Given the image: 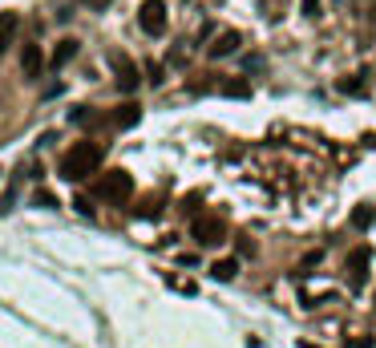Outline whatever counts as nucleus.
Here are the masks:
<instances>
[{
	"label": "nucleus",
	"instance_id": "7ed1b4c3",
	"mask_svg": "<svg viewBox=\"0 0 376 348\" xmlns=\"http://www.w3.org/2000/svg\"><path fill=\"white\" fill-rule=\"evenodd\" d=\"M190 235H194L198 247H219V243L227 239V219H223V215H198Z\"/></svg>",
	"mask_w": 376,
	"mask_h": 348
},
{
	"label": "nucleus",
	"instance_id": "39448f33",
	"mask_svg": "<svg viewBox=\"0 0 376 348\" xmlns=\"http://www.w3.org/2000/svg\"><path fill=\"white\" fill-rule=\"evenodd\" d=\"M368 263H373L368 247H352V251H348L344 272H348V283H352V288H364V279H368Z\"/></svg>",
	"mask_w": 376,
	"mask_h": 348
},
{
	"label": "nucleus",
	"instance_id": "412c9836",
	"mask_svg": "<svg viewBox=\"0 0 376 348\" xmlns=\"http://www.w3.org/2000/svg\"><path fill=\"white\" fill-rule=\"evenodd\" d=\"M81 4H85V8H94V13H101V8H110L114 0H81Z\"/></svg>",
	"mask_w": 376,
	"mask_h": 348
},
{
	"label": "nucleus",
	"instance_id": "0eeeda50",
	"mask_svg": "<svg viewBox=\"0 0 376 348\" xmlns=\"http://www.w3.org/2000/svg\"><path fill=\"white\" fill-rule=\"evenodd\" d=\"M114 73H118V90H121V93H134V90L142 85L138 65H134L130 57H114Z\"/></svg>",
	"mask_w": 376,
	"mask_h": 348
},
{
	"label": "nucleus",
	"instance_id": "f03ea898",
	"mask_svg": "<svg viewBox=\"0 0 376 348\" xmlns=\"http://www.w3.org/2000/svg\"><path fill=\"white\" fill-rule=\"evenodd\" d=\"M94 194L105 199V203H126V199L134 194V174H130V170H105L94 183Z\"/></svg>",
	"mask_w": 376,
	"mask_h": 348
},
{
	"label": "nucleus",
	"instance_id": "f257e3e1",
	"mask_svg": "<svg viewBox=\"0 0 376 348\" xmlns=\"http://www.w3.org/2000/svg\"><path fill=\"white\" fill-rule=\"evenodd\" d=\"M97 166H101V146L97 142H73L69 150L61 154V179L81 183V179L97 174Z\"/></svg>",
	"mask_w": 376,
	"mask_h": 348
},
{
	"label": "nucleus",
	"instance_id": "ddd939ff",
	"mask_svg": "<svg viewBox=\"0 0 376 348\" xmlns=\"http://www.w3.org/2000/svg\"><path fill=\"white\" fill-rule=\"evenodd\" d=\"M352 223H356V227H373V223H376V215H373L368 207H364V203H360V207L352 210Z\"/></svg>",
	"mask_w": 376,
	"mask_h": 348
},
{
	"label": "nucleus",
	"instance_id": "20e7f679",
	"mask_svg": "<svg viewBox=\"0 0 376 348\" xmlns=\"http://www.w3.org/2000/svg\"><path fill=\"white\" fill-rule=\"evenodd\" d=\"M138 24H142V33L162 37L166 33V4L162 0H146V4L138 8Z\"/></svg>",
	"mask_w": 376,
	"mask_h": 348
},
{
	"label": "nucleus",
	"instance_id": "9d476101",
	"mask_svg": "<svg viewBox=\"0 0 376 348\" xmlns=\"http://www.w3.org/2000/svg\"><path fill=\"white\" fill-rule=\"evenodd\" d=\"M138 117H142V110L134 101H126V106H118V110L110 114V122H114L118 130H130V126H138Z\"/></svg>",
	"mask_w": 376,
	"mask_h": 348
},
{
	"label": "nucleus",
	"instance_id": "1a4fd4ad",
	"mask_svg": "<svg viewBox=\"0 0 376 348\" xmlns=\"http://www.w3.org/2000/svg\"><path fill=\"white\" fill-rule=\"evenodd\" d=\"M77 41H73V37H65V41H57V49H53V57H49V65H53V69H61V65H69L73 57H77Z\"/></svg>",
	"mask_w": 376,
	"mask_h": 348
},
{
	"label": "nucleus",
	"instance_id": "9b49d317",
	"mask_svg": "<svg viewBox=\"0 0 376 348\" xmlns=\"http://www.w3.org/2000/svg\"><path fill=\"white\" fill-rule=\"evenodd\" d=\"M17 13H0V53L12 45V37H17Z\"/></svg>",
	"mask_w": 376,
	"mask_h": 348
},
{
	"label": "nucleus",
	"instance_id": "6ab92c4d",
	"mask_svg": "<svg viewBox=\"0 0 376 348\" xmlns=\"http://www.w3.org/2000/svg\"><path fill=\"white\" fill-rule=\"evenodd\" d=\"M348 348H373V336H368V332H364V336H352Z\"/></svg>",
	"mask_w": 376,
	"mask_h": 348
},
{
	"label": "nucleus",
	"instance_id": "6e6552de",
	"mask_svg": "<svg viewBox=\"0 0 376 348\" xmlns=\"http://www.w3.org/2000/svg\"><path fill=\"white\" fill-rule=\"evenodd\" d=\"M21 73H24V81H37V77L45 73V53H41V45H24Z\"/></svg>",
	"mask_w": 376,
	"mask_h": 348
},
{
	"label": "nucleus",
	"instance_id": "423d86ee",
	"mask_svg": "<svg viewBox=\"0 0 376 348\" xmlns=\"http://www.w3.org/2000/svg\"><path fill=\"white\" fill-rule=\"evenodd\" d=\"M239 45H243V37H239L235 28H223V33L214 37L211 45H207V57H211V61H223V57L239 53Z\"/></svg>",
	"mask_w": 376,
	"mask_h": 348
},
{
	"label": "nucleus",
	"instance_id": "2eb2a0df",
	"mask_svg": "<svg viewBox=\"0 0 376 348\" xmlns=\"http://www.w3.org/2000/svg\"><path fill=\"white\" fill-rule=\"evenodd\" d=\"M340 90H344V93H364L368 85H364L360 77H344V81H340Z\"/></svg>",
	"mask_w": 376,
	"mask_h": 348
},
{
	"label": "nucleus",
	"instance_id": "dca6fc26",
	"mask_svg": "<svg viewBox=\"0 0 376 348\" xmlns=\"http://www.w3.org/2000/svg\"><path fill=\"white\" fill-rule=\"evenodd\" d=\"M146 73H150V85H162V81H166V77H162V65H158V61H150V65H146Z\"/></svg>",
	"mask_w": 376,
	"mask_h": 348
},
{
	"label": "nucleus",
	"instance_id": "f8f14e48",
	"mask_svg": "<svg viewBox=\"0 0 376 348\" xmlns=\"http://www.w3.org/2000/svg\"><path fill=\"white\" fill-rule=\"evenodd\" d=\"M211 276L219 279V283H231V279L239 276V259H219V263L211 267Z\"/></svg>",
	"mask_w": 376,
	"mask_h": 348
},
{
	"label": "nucleus",
	"instance_id": "a211bd4d",
	"mask_svg": "<svg viewBox=\"0 0 376 348\" xmlns=\"http://www.w3.org/2000/svg\"><path fill=\"white\" fill-rule=\"evenodd\" d=\"M138 215L142 219H154V215H158V199H146V203L138 207Z\"/></svg>",
	"mask_w": 376,
	"mask_h": 348
},
{
	"label": "nucleus",
	"instance_id": "aec40b11",
	"mask_svg": "<svg viewBox=\"0 0 376 348\" xmlns=\"http://www.w3.org/2000/svg\"><path fill=\"white\" fill-rule=\"evenodd\" d=\"M304 17H311V21L320 17V0H304Z\"/></svg>",
	"mask_w": 376,
	"mask_h": 348
},
{
	"label": "nucleus",
	"instance_id": "f3484780",
	"mask_svg": "<svg viewBox=\"0 0 376 348\" xmlns=\"http://www.w3.org/2000/svg\"><path fill=\"white\" fill-rule=\"evenodd\" d=\"M33 203H37V207H45V210H53V207H57V199H53L49 190H37V194H33Z\"/></svg>",
	"mask_w": 376,
	"mask_h": 348
},
{
	"label": "nucleus",
	"instance_id": "4468645a",
	"mask_svg": "<svg viewBox=\"0 0 376 348\" xmlns=\"http://www.w3.org/2000/svg\"><path fill=\"white\" fill-rule=\"evenodd\" d=\"M219 90L227 93V97H247V93H251V90H247V81H223Z\"/></svg>",
	"mask_w": 376,
	"mask_h": 348
}]
</instances>
